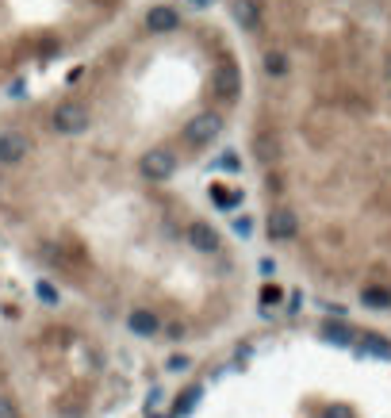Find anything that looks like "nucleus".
<instances>
[{"mask_svg":"<svg viewBox=\"0 0 391 418\" xmlns=\"http://www.w3.org/2000/svg\"><path fill=\"white\" fill-rule=\"evenodd\" d=\"M387 65H391V58H387Z\"/></svg>","mask_w":391,"mask_h":418,"instance_id":"obj_10","label":"nucleus"},{"mask_svg":"<svg viewBox=\"0 0 391 418\" xmlns=\"http://www.w3.org/2000/svg\"><path fill=\"white\" fill-rule=\"evenodd\" d=\"M361 299H364V307H391V292L387 288H364L361 292Z\"/></svg>","mask_w":391,"mask_h":418,"instance_id":"obj_6","label":"nucleus"},{"mask_svg":"<svg viewBox=\"0 0 391 418\" xmlns=\"http://www.w3.org/2000/svg\"><path fill=\"white\" fill-rule=\"evenodd\" d=\"M361 342H364V353H372V357H391V342L387 338H380V334H361Z\"/></svg>","mask_w":391,"mask_h":418,"instance_id":"obj_5","label":"nucleus"},{"mask_svg":"<svg viewBox=\"0 0 391 418\" xmlns=\"http://www.w3.org/2000/svg\"><path fill=\"white\" fill-rule=\"evenodd\" d=\"M322 338H326V342H334V346H353V342H357V334L349 330L345 323L330 318V323H322Z\"/></svg>","mask_w":391,"mask_h":418,"instance_id":"obj_4","label":"nucleus"},{"mask_svg":"<svg viewBox=\"0 0 391 418\" xmlns=\"http://www.w3.org/2000/svg\"><path fill=\"white\" fill-rule=\"evenodd\" d=\"M50 127L65 138H81V135H88V127H92V108H88L85 100H77V96H65V100L54 104Z\"/></svg>","mask_w":391,"mask_h":418,"instance_id":"obj_1","label":"nucleus"},{"mask_svg":"<svg viewBox=\"0 0 391 418\" xmlns=\"http://www.w3.org/2000/svg\"><path fill=\"white\" fill-rule=\"evenodd\" d=\"M127 326L138 334V338H150V334H158V326H161V318L153 315V311H146V307H138V311H130L127 315Z\"/></svg>","mask_w":391,"mask_h":418,"instance_id":"obj_3","label":"nucleus"},{"mask_svg":"<svg viewBox=\"0 0 391 418\" xmlns=\"http://www.w3.org/2000/svg\"><path fill=\"white\" fill-rule=\"evenodd\" d=\"M146 418H161V414H146Z\"/></svg>","mask_w":391,"mask_h":418,"instance_id":"obj_9","label":"nucleus"},{"mask_svg":"<svg viewBox=\"0 0 391 418\" xmlns=\"http://www.w3.org/2000/svg\"><path fill=\"white\" fill-rule=\"evenodd\" d=\"M296 231H299V223H296V215L291 211H273L268 215V238H276V242H288V238H296Z\"/></svg>","mask_w":391,"mask_h":418,"instance_id":"obj_2","label":"nucleus"},{"mask_svg":"<svg viewBox=\"0 0 391 418\" xmlns=\"http://www.w3.org/2000/svg\"><path fill=\"white\" fill-rule=\"evenodd\" d=\"M200 396H203L200 388H188L184 396H177V414H192L196 403H200Z\"/></svg>","mask_w":391,"mask_h":418,"instance_id":"obj_7","label":"nucleus"},{"mask_svg":"<svg viewBox=\"0 0 391 418\" xmlns=\"http://www.w3.org/2000/svg\"><path fill=\"white\" fill-rule=\"evenodd\" d=\"M0 418H20V411H15V403L8 396H0Z\"/></svg>","mask_w":391,"mask_h":418,"instance_id":"obj_8","label":"nucleus"}]
</instances>
